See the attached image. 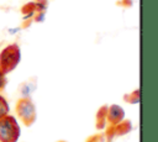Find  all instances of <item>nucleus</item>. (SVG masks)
Returning a JSON list of instances; mask_svg holds the SVG:
<instances>
[]
</instances>
